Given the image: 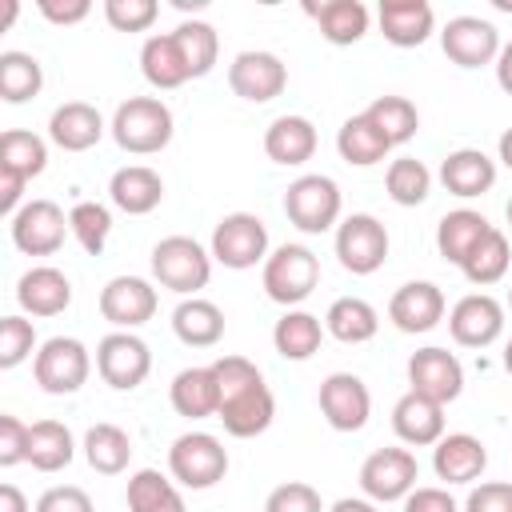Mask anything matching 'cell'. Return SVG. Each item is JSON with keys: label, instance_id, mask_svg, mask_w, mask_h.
<instances>
[{"label": "cell", "instance_id": "obj_56", "mask_svg": "<svg viewBox=\"0 0 512 512\" xmlns=\"http://www.w3.org/2000/svg\"><path fill=\"white\" fill-rule=\"evenodd\" d=\"M0 512H28V500L16 484H0Z\"/></svg>", "mask_w": 512, "mask_h": 512}, {"label": "cell", "instance_id": "obj_59", "mask_svg": "<svg viewBox=\"0 0 512 512\" xmlns=\"http://www.w3.org/2000/svg\"><path fill=\"white\" fill-rule=\"evenodd\" d=\"M504 368H508V376H512V340H508V348H504Z\"/></svg>", "mask_w": 512, "mask_h": 512}, {"label": "cell", "instance_id": "obj_30", "mask_svg": "<svg viewBox=\"0 0 512 512\" xmlns=\"http://www.w3.org/2000/svg\"><path fill=\"white\" fill-rule=\"evenodd\" d=\"M488 220L480 216V212H472V208H456V212H448L440 224H436V248H440V256L448 260V264H464L468 256H472V248L488 236Z\"/></svg>", "mask_w": 512, "mask_h": 512}, {"label": "cell", "instance_id": "obj_43", "mask_svg": "<svg viewBox=\"0 0 512 512\" xmlns=\"http://www.w3.org/2000/svg\"><path fill=\"white\" fill-rule=\"evenodd\" d=\"M508 260H512V252H508V236H504L500 228H488V236H484V240L472 248V256L460 264V272H464L472 284L488 288V284L504 280Z\"/></svg>", "mask_w": 512, "mask_h": 512}, {"label": "cell", "instance_id": "obj_34", "mask_svg": "<svg viewBox=\"0 0 512 512\" xmlns=\"http://www.w3.org/2000/svg\"><path fill=\"white\" fill-rule=\"evenodd\" d=\"M336 152H340V160H348V164H356V168H368V164H380V160L392 152V144H388L384 132L360 112V116H348V120L340 124V132H336Z\"/></svg>", "mask_w": 512, "mask_h": 512}, {"label": "cell", "instance_id": "obj_45", "mask_svg": "<svg viewBox=\"0 0 512 512\" xmlns=\"http://www.w3.org/2000/svg\"><path fill=\"white\" fill-rule=\"evenodd\" d=\"M68 224H72V236L80 240V248L88 256H100L104 244H108V232H112V212L96 200H80L72 212H68Z\"/></svg>", "mask_w": 512, "mask_h": 512}, {"label": "cell", "instance_id": "obj_6", "mask_svg": "<svg viewBox=\"0 0 512 512\" xmlns=\"http://www.w3.org/2000/svg\"><path fill=\"white\" fill-rule=\"evenodd\" d=\"M92 372V356L76 336H52L40 344V352L32 356V376L44 392L52 396H72L84 388Z\"/></svg>", "mask_w": 512, "mask_h": 512}, {"label": "cell", "instance_id": "obj_38", "mask_svg": "<svg viewBox=\"0 0 512 512\" xmlns=\"http://www.w3.org/2000/svg\"><path fill=\"white\" fill-rule=\"evenodd\" d=\"M84 460H88L96 472H104V476L124 472L128 460H132V440H128V432H124L120 424H92V428L84 432Z\"/></svg>", "mask_w": 512, "mask_h": 512}, {"label": "cell", "instance_id": "obj_37", "mask_svg": "<svg viewBox=\"0 0 512 512\" xmlns=\"http://www.w3.org/2000/svg\"><path fill=\"white\" fill-rule=\"evenodd\" d=\"M128 512H184V496L164 472L140 468L128 476Z\"/></svg>", "mask_w": 512, "mask_h": 512}, {"label": "cell", "instance_id": "obj_54", "mask_svg": "<svg viewBox=\"0 0 512 512\" xmlns=\"http://www.w3.org/2000/svg\"><path fill=\"white\" fill-rule=\"evenodd\" d=\"M24 176H16V172H8V168H0V212H8V216H16L24 204H20V196H24Z\"/></svg>", "mask_w": 512, "mask_h": 512}, {"label": "cell", "instance_id": "obj_33", "mask_svg": "<svg viewBox=\"0 0 512 512\" xmlns=\"http://www.w3.org/2000/svg\"><path fill=\"white\" fill-rule=\"evenodd\" d=\"M320 340H324V324L320 316L304 312V308H288L276 328H272V344L284 360H308L320 352Z\"/></svg>", "mask_w": 512, "mask_h": 512}, {"label": "cell", "instance_id": "obj_15", "mask_svg": "<svg viewBox=\"0 0 512 512\" xmlns=\"http://www.w3.org/2000/svg\"><path fill=\"white\" fill-rule=\"evenodd\" d=\"M156 288L144 276H112L100 288V316L120 332H132L156 316Z\"/></svg>", "mask_w": 512, "mask_h": 512}, {"label": "cell", "instance_id": "obj_13", "mask_svg": "<svg viewBox=\"0 0 512 512\" xmlns=\"http://www.w3.org/2000/svg\"><path fill=\"white\" fill-rule=\"evenodd\" d=\"M320 412L328 420V428L336 432H360L372 416V396L368 384L356 372H332L320 384Z\"/></svg>", "mask_w": 512, "mask_h": 512}, {"label": "cell", "instance_id": "obj_20", "mask_svg": "<svg viewBox=\"0 0 512 512\" xmlns=\"http://www.w3.org/2000/svg\"><path fill=\"white\" fill-rule=\"evenodd\" d=\"M380 32L396 48H420L436 32V12L428 0H380Z\"/></svg>", "mask_w": 512, "mask_h": 512}, {"label": "cell", "instance_id": "obj_17", "mask_svg": "<svg viewBox=\"0 0 512 512\" xmlns=\"http://www.w3.org/2000/svg\"><path fill=\"white\" fill-rule=\"evenodd\" d=\"M448 332L464 348H488L504 332V304L488 292H472L448 312Z\"/></svg>", "mask_w": 512, "mask_h": 512}, {"label": "cell", "instance_id": "obj_23", "mask_svg": "<svg viewBox=\"0 0 512 512\" xmlns=\"http://www.w3.org/2000/svg\"><path fill=\"white\" fill-rule=\"evenodd\" d=\"M392 428L412 448H436V440L444 436V404L416 396V392H404L392 408Z\"/></svg>", "mask_w": 512, "mask_h": 512}, {"label": "cell", "instance_id": "obj_18", "mask_svg": "<svg viewBox=\"0 0 512 512\" xmlns=\"http://www.w3.org/2000/svg\"><path fill=\"white\" fill-rule=\"evenodd\" d=\"M444 292L432 284V280H408L392 292L388 300V320L400 328V332H432L440 320H444Z\"/></svg>", "mask_w": 512, "mask_h": 512}, {"label": "cell", "instance_id": "obj_39", "mask_svg": "<svg viewBox=\"0 0 512 512\" xmlns=\"http://www.w3.org/2000/svg\"><path fill=\"white\" fill-rule=\"evenodd\" d=\"M0 168L24 176V180H36L44 168H48V144L36 136V132H24V128H8L0 136Z\"/></svg>", "mask_w": 512, "mask_h": 512}, {"label": "cell", "instance_id": "obj_41", "mask_svg": "<svg viewBox=\"0 0 512 512\" xmlns=\"http://www.w3.org/2000/svg\"><path fill=\"white\" fill-rule=\"evenodd\" d=\"M364 116L384 132V140L396 148V144H408L412 136H416V128H420V112H416V104L412 100H404V96H376L368 108H364Z\"/></svg>", "mask_w": 512, "mask_h": 512}, {"label": "cell", "instance_id": "obj_57", "mask_svg": "<svg viewBox=\"0 0 512 512\" xmlns=\"http://www.w3.org/2000/svg\"><path fill=\"white\" fill-rule=\"evenodd\" d=\"M328 512H380V508H376L368 496H364V500H360V496H344V500H336Z\"/></svg>", "mask_w": 512, "mask_h": 512}, {"label": "cell", "instance_id": "obj_16", "mask_svg": "<svg viewBox=\"0 0 512 512\" xmlns=\"http://www.w3.org/2000/svg\"><path fill=\"white\" fill-rule=\"evenodd\" d=\"M408 392L428 396L436 404H452L464 392V364L448 348H420L408 360Z\"/></svg>", "mask_w": 512, "mask_h": 512}, {"label": "cell", "instance_id": "obj_60", "mask_svg": "<svg viewBox=\"0 0 512 512\" xmlns=\"http://www.w3.org/2000/svg\"><path fill=\"white\" fill-rule=\"evenodd\" d=\"M504 216H508V228H512V200H508V208H504Z\"/></svg>", "mask_w": 512, "mask_h": 512}, {"label": "cell", "instance_id": "obj_12", "mask_svg": "<svg viewBox=\"0 0 512 512\" xmlns=\"http://www.w3.org/2000/svg\"><path fill=\"white\" fill-rule=\"evenodd\" d=\"M440 48L452 64L460 68H484L500 56V32L492 20H480V16H452L440 32Z\"/></svg>", "mask_w": 512, "mask_h": 512}, {"label": "cell", "instance_id": "obj_53", "mask_svg": "<svg viewBox=\"0 0 512 512\" xmlns=\"http://www.w3.org/2000/svg\"><path fill=\"white\" fill-rule=\"evenodd\" d=\"M92 12L88 0H40V16L52 24H80Z\"/></svg>", "mask_w": 512, "mask_h": 512}, {"label": "cell", "instance_id": "obj_14", "mask_svg": "<svg viewBox=\"0 0 512 512\" xmlns=\"http://www.w3.org/2000/svg\"><path fill=\"white\" fill-rule=\"evenodd\" d=\"M228 88L248 104H268L288 88V68L276 52H240L228 64Z\"/></svg>", "mask_w": 512, "mask_h": 512}, {"label": "cell", "instance_id": "obj_44", "mask_svg": "<svg viewBox=\"0 0 512 512\" xmlns=\"http://www.w3.org/2000/svg\"><path fill=\"white\" fill-rule=\"evenodd\" d=\"M384 188H388V196H392L400 208H416V204H424L428 192H432V172L424 168V160L400 156V160L388 164Z\"/></svg>", "mask_w": 512, "mask_h": 512}, {"label": "cell", "instance_id": "obj_46", "mask_svg": "<svg viewBox=\"0 0 512 512\" xmlns=\"http://www.w3.org/2000/svg\"><path fill=\"white\" fill-rule=\"evenodd\" d=\"M36 348V328L24 316H4L0 320V368H16L32 356Z\"/></svg>", "mask_w": 512, "mask_h": 512}, {"label": "cell", "instance_id": "obj_9", "mask_svg": "<svg viewBox=\"0 0 512 512\" xmlns=\"http://www.w3.org/2000/svg\"><path fill=\"white\" fill-rule=\"evenodd\" d=\"M96 372L108 388L116 392H132L148 380L152 372V352L140 336L132 332H108L100 344H96Z\"/></svg>", "mask_w": 512, "mask_h": 512}, {"label": "cell", "instance_id": "obj_51", "mask_svg": "<svg viewBox=\"0 0 512 512\" xmlns=\"http://www.w3.org/2000/svg\"><path fill=\"white\" fill-rule=\"evenodd\" d=\"M464 512H512V484L488 480V484L472 488L464 500Z\"/></svg>", "mask_w": 512, "mask_h": 512}, {"label": "cell", "instance_id": "obj_35", "mask_svg": "<svg viewBox=\"0 0 512 512\" xmlns=\"http://www.w3.org/2000/svg\"><path fill=\"white\" fill-rule=\"evenodd\" d=\"M324 328H328L340 344H364V340H372V336L380 332V316H376V308H372L368 300H360V296H340V300L328 304Z\"/></svg>", "mask_w": 512, "mask_h": 512}, {"label": "cell", "instance_id": "obj_42", "mask_svg": "<svg viewBox=\"0 0 512 512\" xmlns=\"http://www.w3.org/2000/svg\"><path fill=\"white\" fill-rule=\"evenodd\" d=\"M172 36H176V44H180V52H184V64H188L192 80H200V76H208V72L216 68L220 36H216L212 24H204V20H184Z\"/></svg>", "mask_w": 512, "mask_h": 512}, {"label": "cell", "instance_id": "obj_31", "mask_svg": "<svg viewBox=\"0 0 512 512\" xmlns=\"http://www.w3.org/2000/svg\"><path fill=\"white\" fill-rule=\"evenodd\" d=\"M172 332L188 344V348H212L224 336V312L204 300V296H188L180 300V308L172 312Z\"/></svg>", "mask_w": 512, "mask_h": 512}, {"label": "cell", "instance_id": "obj_27", "mask_svg": "<svg viewBox=\"0 0 512 512\" xmlns=\"http://www.w3.org/2000/svg\"><path fill=\"white\" fill-rule=\"evenodd\" d=\"M108 196H112V204H116L120 212H128V216H148V212L160 208V200H164V180H160V172H152L148 164H128V168H120V172L112 176Z\"/></svg>", "mask_w": 512, "mask_h": 512}, {"label": "cell", "instance_id": "obj_58", "mask_svg": "<svg viewBox=\"0 0 512 512\" xmlns=\"http://www.w3.org/2000/svg\"><path fill=\"white\" fill-rule=\"evenodd\" d=\"M500 160H504V168H512V128H504V136H500Z\"/></svg>", "mask_w": 512, "mask_h": 512}, {"label": "cell", "instance_id": "obj_24", "mask_svg": "<svg viewBox=\"0 0 512 512\" xmlns=\"http://www.w3.org/2000/svg\"><path fill=\"white\" fill-rule=\"evenodd\" d=\"M440 184L460 196V200H472V196H484L492 184H496V160L484 156L480 148H456L444 156L440 164Z\"/></svg>", "mask_w": 512, "mask_h": 512}, {"label": "cell", "instance_id": "obj_4", "mask_svg": "<svg viewBox=\"0 0 512 512\" xmlns=\"http://www.w3.org/2000/svg\"><path fill=\"white\" fill-rule=\"evenodd\" d=\"M168 472H172L176 484H184L192 492H204V488L224 480L228 452L212 432H184L168 448Z\"/></svg>", "mask_w": 512, "mask_h": 512}, {"label": "cell", "instance_id": "obj_55", "mask_svg": "<svg viewBox=\"0 0 512 512\" xmlns=\"http://www.w3.org/2000/svg\"><path fill=\"white\" fill-rule=\"evenodd\" d=\"M496 84L512 96V40L500 48V56H496Z\"/></svg>", "mask_w": 512, "mask_h": 512}, {"label": "cell", "instance_id": "obj_28", "mask_svg": "<svg viewBox=\"0 0 512 512\" xmlns=\"http://www.w3.org/2000/svg\"><path fill=\"white\" fill-rule=\"evenodd\" d=\"M140 72H144V80H148L152 88H160V92H172V88H180V84L192 80V72H188V64H184V52H180V44H176L172 32L144 40V48H140Z\"/></svg>", "mask_w": 512, "mask_h": 512}, {"label": "cell", "instance_id": "obj_3", "mask_svg": "<svg viewBox=\"0 0 512 512\" xmlns=\"http://www.w3.org/2000/svg\"><path fill=\"white\" fill-rule=\"evenodd\" d=\"M260 280H264L268 300H276V304H284V308H296V304H304V300L312 296V288L320 284V260H316V252L304 248V244H280V248L264 260Z\"/></svg>", "mask_w": 512, "mask_h": 512}, {"label": "cell", "instance_id": "obj_5", "mask_svg": "<svg viewBox=\"0 0 512 512\" xmlns=\"http://www.w3.org/2000/svg\"><path fill=\"white\" fill-rule=\"evenodd\" d=\"M340 188L332 176H320V172H308V176H296L284 192V216L300 228V232H328L336 220H340Z\"/></svg>", "mask_w": 512, "mask_h": 512}, {"label": "cell", "instance_id": "obj_48", "mask_svg": "<svg viewBox=\"0 0 512 512\" xmlns=\"http://www.w3.org/2000/svg\"><path fill=\"white\" fill-rule=\"evenodd\" d=\"M264 512H324V500H320V492L312 484L288 480V484H280V488L268 492Z\"/></svg>", "mask_w": 512, "mask_h": 512}, {"label": "cell", "instance_id": "obj_22", "mask_svg": "<svg viewBox=\"0 0 512 512\" xmlns=\"http://www.w3.org/2000/svg\"><path fill=\"white\" fill-rule=\"evenodd\" d=\"M432 468L448 484H472L488 468V448L468 432H448L432 448Z\"/></svg>", "mask_w": 512, "mask_h": 512}, {"label": "cell", "instance_id": "obj_8", "mask_svg": "<svg viewBox=\"0 0 512 512\" xmlns=\"http://www.w3.org/2000/svg\"><path fill=\"white\" fill-rule=\"evenodd\" d=\"M336 256H340L344 272L372 276L388 260V228L372 212H352L336 228Z\"/></svg>", "mask_w": 512, "mask_h": 512}, {"label": "cell", "instance_id": "obj_32", "mask_svg": "<svg viewBox=\"0 0 512 512\" xmlns=\"http://www.w3.org/2000/svg\"><path fill=\"white\" fill-rule=\"evenodd\" d=\"M308 16L320 24V36L336 48L356 44L368 32V8L360 0H324V4H308Z\"/></svg>", "mask_w": 512, "mask_h": 512}, {"label": "cell", "instance_id": "obj_11", "mask_svg": "<svg viewBox=\"0 0 512 512\" xmlns=\"http://www.w3.org/2000/svg\"><path fill=\"white\" fill-rule=\"evenodd\" d=\"M12 244L24 256H52L64 244V232H72L68 216L60 212V204L52 200H28L16 216H12Z\"/></svg>", "mask_w": 512, "mask_h": 512}, {"label": "cell", "instance_id": "obj_10", "mask_svg": "<svg viewBox=\"0 0 512 512\" xmlns=\"http://www.w3.org/2000/svg\"><path fill=\"white\" fill-rule=\"evenodd\" d=\"M420 480V464L408 448H376L360 464V488L372 504H392L404 500Z\"/></svg>", "mask_w": 512, "mask_h": 512}, {"label": "cell", "instance_id": "obj_47", "mask_svg": "<svg viewBox=\"0 0 512 512\" xmlns=\"http://www.w3.org/2000/svg\"><path fill=\"white\" fill-rule=\"evenodd\" d=\"M160 16L156 0H104V20L116 32H148Z\"/></svg>", "mask_w": 512, "mask_h": 512}, {"label": "cell", "instance_id": "obj_26", "mask_svg": "<svg viewBox=\"0 0 512 512\" xmlns=\"http://www.w3.org/2000/svg\"><path fill=\"white\" fill-rule=\"evenodd\" d=\"M316 124L308 116H276L264 132V152L272 164H284V168H296L304 160L316 156Z\"/></svg>", "mask_w": 512, "mask_h": 512}, {"label": "cell", "instance_id": "obj_61", "mask_svg": "<svg viewBox=\"0 0 512 512\" xmlns=\"http://www.w3.org/2000/svg\"><path fill=\"white\" fill-rule=\"evenodd\" d=\"M508 308H512V288H508Z\"/></svg>", "mask_w": 512, "mask_h": 512}, {"label": "cell", "instance_id": "obj_40", "mask_svg": "<svg viewBox=\"0 0 512 512\" xmlns=\"http://www.w3.org/2000/svg\"><path fill=\"white\" fill-rule=\"evenodd\" d=\"M44 88V68L28 52H0V96L8 104H24L40 96Z\"/></svg>", "mask_w": 512, "mask_h": 512}, {"label": "cell", "instance_id": "obj_29", "mask_svg": "<svg viewBox=\"0 0 512 512\" xmlns=\"http://www.w3.org/2000/svg\"><path fill=\"white\" fill-rule=\"evenodd\" d=\"M168 400H172V408H176L180 416H188V420L216 416V412H220V388H216L212 364H208V368H184V372H176Z\"/></svg>", "mask_w": 512, "mask_h": 512}, {"label": "cell", "instance_id": "obj_25", "mask_svg": "<svg viewBox=\"0 0 512 512\" xmlns=\"http://www.w3.org/2000/svg\"><path fill=\"white\" fill-rule=\"evenodd\" d=\"M48 136H52V144L64 148V152H88V148L100 144V136H104V116H100L92 104H84V100H68V104H60V108L52 112Z\"/></svg>", "mask_w": 512, "mask_h": 512}, {"label": "cell", "instance_id": "obj_2", "mask_svg": "<svg viewBox=\"0 0 512 512\" xmlns=\"http://www.w3.org/2000/svg\"><path fill=\"white\" fill-rule=\"evenodd\" d=\"M152 276L168 292L196 296L212 280V252H204L192 236H164L152 248Z\"/></svg>", "mask_w": 512, "mask_h": 512}, {"label": "cell", "instance_id": "obj_21", "mask_svg": "<svg viewBox=\"0 0 512 512\" xmlns=\"http://www.w3.org/2000/svg\"><path fill=\"white\" fill-rule=\"evenodd\" d=\"M16 304L28 316H60L72 304V280L52 268V264H36L20 276L16 284Z\"/></svg>", "mask_w": 512, "mask_h": 512}, {"label": "cell", "instance_id": "obj_50", "mask_svg": "<svg viewBox=\"0 0 512 512\" xmlns=\"http://www.w3.org/2000/svg\"><path fill=\"white\" fill-rule=\"evenodd\" d=\"M36 512H96L92 508V496L76 484H56L48 488L40 500H36Z\"/></svg>", "mask_w": 512, "mask_h": 512}, {"label": "cell", "instance_id": "obj_1", "mask_svg": "<svg viewBox=\"0 0 512 512\" xmlns=\"http://www.w3.org/2000/svg\"><path fill=\"white\" fill-rule=\"evenodd\" d=\"M112 140L132 156H152L172 140V108L160 96H128L108 124Z\"/></svg>", "mask_w": 512, "mask_h": 512}, {"label": "cell", "instance_id": "obj_49", "mask_svg": "<svg viewBox=\"0 0 512 512\" xmlns=\"http://www.w3.org/2000/svg\"><path fill=\"white\" fill-rule=\"evenodd\" d=\"M28 432L32 424L16 420V416H0V468H12L20 460H28Z\"/></svg>", "mask_w": 512, "mask_h": 512}, {"label": "cell", "instance_id": "obj_7", "mask_svg": "<svg viewBox=\"0 0 512 512\" xmlns=\"http://www.w3.org/2000/svg\"><path fill=\"white\" fill-rule=\"evenodd\" d=\"M212 260L224 268H256L268 260V228L252 212H228L212 228Z\"/></svg>", "mask_w": 512, "mask_h": 512}, {"label": "cell", "instance_id": "obj_36", "mask_svg": "<svg viewBox=\"0 0 512 512\" xmlns=\"http://www.w3.org/2000/svg\"><path fill=\"white\" fill-rule=\"evenodd\" d=\"M76 456V444H72V432L68 424L60 420H36L32 432H28V464L36 472H60L68 468Z\"/></svg>", "mask_w": 512, "mask_h": 512}, {"label": "cell", "instance_id": "obj_19", "mask_svg": "<svg viewBox=\"0 0 512 512\" xmlns=\"http://www.w3.org/2000/svg\"><path fill=\"white\" fill-rule=\"evenodd\" d=\"M272 416H276V400H272V388H268L264 380H256V384H248L244 392L228 396V400L220 404V412H216V420L224 424V432L236 436V440H248V436L268 432Z\"/></svg>", "mask_w": 512, "mask_h": 512}, {"label": "cell", "instance_id": "obj_52", "mask_svg": "<svg viewBox=\"0 0 512 512\" xmlns=\"http://www.w3.org/2000/svg\"><path fill=\"white\" fill-rule=\"evenodd\" d=\"M404 512H460L444 488H412L404 496Z\"/></svg>", "mask_w": 512, "mask_h": 512}]
</instances>
